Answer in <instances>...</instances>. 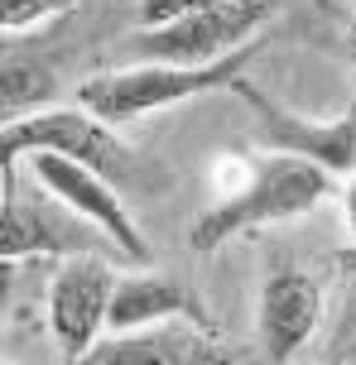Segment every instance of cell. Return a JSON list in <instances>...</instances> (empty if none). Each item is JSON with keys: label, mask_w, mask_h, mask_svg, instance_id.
I'll return each instance as SVG.
<instances>
[{"label": "cell", "mask_w": 356, "mask_h": 365, "mask_svg": "<svg viewBox=\"0 0 356 365\" xmlns=\"http://www.w3.org/2000/svg\"><path fill=\"white\" fill-rule=\"evenodd\" d=\"M332 178L337 173H327L322 164L313 159H299V154H280V149H270L260 154L245 182L236 192H226L222 202H212L203 217L193 221V250H217L226 245L231 236H241V231H260V226H275V221H294L303 212H313L327 192H332Z\"/></svg>", "instance_id": "1"}, {"label": "cell", "mask_w": 356, "mask_h": 365, "mask_svg": "<svg viewBox=\"0 0 356 365\" xmlns=\"http://www.w3.org/2000/svg\"><path fill=\"white\" fill-rule=\"evenodd\" d=\"M255 58V43H245L236 53L217 58V63H140V68H116V73H96L77 87V106H87L92 115L111 120V125H126V120H140L150 110L178 106V101H193L203 91L231 87L236 77L245 73V63Z\"/></svg>", "instance_id": "2"}, {"label": "cell", "mask_w": 356, "mask_h": 365, "mask_svg": "<svg viewBox=\"0 0 356 365\" xmlns=\"http://www.w3.org/2000/svg\"><path fill=\"white\" fill-rule=\"evenodd\" d=\"M34 149L68 154L77 164L106 173L111 182H126L135 173V149L116 135L111 120L92 115L87 106H49L34 115H19V120H5V164L34 154Z\"/></svg>", "instance_id": "3"}, {"label": "cell", "mask_w": 356, "mask_h": 365, "mask_svg": "<svg viewBox=\"0 0 356 365\" xmlns=\"http://www.w3.org/2000/svg\"><path fill=\"white\" fill-rule=\"evenodd\" d=\"M275 19V0H217L207 10L178 15L159 29H140L135 48L150 63H217V58L245 48Z\"/></svg>", "instance_id": "4"}, {"label": "cell", "mask_w": 356, "mask_h": 365, "mask_svg": "<svg viewBox=\"0 0 356 365\" xmlns=\"http://www.w3.org/2000/svg\"><path fill=\"white\" fill-rule=\"evenodd\" d=\"M226 91H231L236 101H245L260 145L280 149V154L313 159V164H322L327 173H337V178H352L356 173V110H347L337 120H308L299 110L280 106L275 96H265L255 82H245V73Z\"/></svg>", "instance_id": "5"}, {"label": "cell", "mask_w": 356, "mask_h": 365, "mask_svg": "<svg viewBox=\"0 0 356 365\" xmlns=\"http://www.w3.org/2000/svg\"><path fill=\"white\" fill-rule=\"evenodd\" d=\"M116 279L121 274L96 250L58 259V274L49 284V327L68 361H87L101 341V327H111Z\"/></svg>", "instance_id": "6"}, {"label": "cell", "mask_w": 356, "mask_h": 365, "mask_svg": "<svg viewBox=\"0 0 356 365\" xmlns=\"http://www.w3.org/2000/svg\"><path fill=\"white\" fill-rule=\"evenodd\" d=\"M96 240H106L101 226L73 212L63 197H19L15 173L5 168V202H0V255L5 264H15L19 255H87L96 250Z\"/></svg>", "instance_id": "7"}, {"label": "cell", "mask_w": 356, "mask_h": 365, "mask_svg": "<svg viewBox=\"0 0 356 365\" xmlns=\"http://www.w3.org/2000/svg\"><path fill=\"white\" fill-rule=\"evenodd\" d=\"M24 159H29V168H34V178H39L44 192L63 197L73 212H82L92 226H101L106 240H111L126 259L150 264V245H145L140 226H135V217L126 212V202H121V192H116V182L106 178V173L77 164L68 154H54V149H34V154H24Z\"/></svg>", "instance_id": "8"}, {"label": "cell", "mask_w": 356, "mask_h": 365, "mask_svg": "<svg viewBox=\"0 0 356 365\" xmlns=\"http://www.w3.org/2000/svg\"><path fill=\"white\" fill-rule=\"evenodd\" d=\"M322 322V289L303 269H275L260 289V312H255V336L270 365H284L294 351L318 331Z\"/></svg>", "instance_id": "9"}, {"label": "cell", "mask_w": 356, "mask_h": 365, "mask_svg": "<svg viewBox=\"0 0 356 365\" xmlns=\"http://www.w3.org/2000/svg\"><path fill=\"white\" fill-rule=\"evenodd\" d=\"M222 351L203 341L193 327L178 322H159V327L140 331H116L111 341H101L92 351L96 365H212Z\"/></svg>", "instance_id": "10"}, {"label": "cell", "mask_w": 356, "mask_h": 365, "mask_svg": "<svg viewBox=\"0 0 356 365\" xmlns=\"http://www.w3.org/2000/svg\"><path fill=\"white\" fill-rule=\"evenodd\" d=\"M173 317H198V303L188 298L183 284H173L169 274H121L116 279V298H111V331H140V327H159Z\"/></svg>", "instance_id": "11"}, {"label": "cell", "mask_w": 356, "mask_h": 365, "mask_svg": "<svg viewBox=\"0 0 356 365\" xmlns=\"http://www.w3.org/2000/svg\"><path fill=\"white\" fill-rule=\"evenodd\" d=\"M49 96H54V73H49L39 58L5 53V73H0V101H5V120H19V115L49 110Z\"/></svg>", "instance_id": "12"}, {"label": "cell", "mask_w": 356, "mask_h": 365, "mask_svg": "<svg viewBox=\"0 0 356 365\" xmlns=\"http://www.w3.org/2000/svg\"><path fill=\"white\" fill-rule=\"evenodd\" d=\"M73 5L77 0H0V24H5V34H19V29H34L44 19L73 10Z\"/></svg>", "instance_id": "13"}, {"label": "cell", "mask_w": 356, "mask_h": 365, "mask_svg": "<svg viewBox=\"0 0 356 365\" xmlns=\"http://www.w3.org/2000/svg\"><path fill=\"white\" fill-rule=\"evenodd\" d=\"M207 5H217V0H140V24L159 29V24H169L178 15H193V10H207Z\"/></svg>", "instance_id": "14"}, {"label": "cell", "mask_w": 356, "mask_h": 365, "mask_svg": "<svg viewBox=\"0 0 356 365\" xmlns=\"http://www.w3.org/2000/svg\"><path fill=\"white\" fill-rule=\"evenodd\" d=\"M342 212H347V231L356 240V173L347 178V192H342Z\"/></svg>", "instance_id": "15"}, {"label": "cell", "mask_w": 356, "mask_h": 365, "mask_svg": "<svg viewBox=\"0 0 356 365\" xmlns=\"http://www.w3.org/2000/svg\"><path fill=\"white\" fill-rule=\"evenodd\" d=\"M352 73H356V19H352Z\"/></svg>", "instance_id": "16"}]
</instances>
